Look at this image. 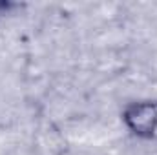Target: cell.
Listing matches in <instances>:
<instances>
[{
    "label": "cell",
    "instance_id": "cell-1",
    "mask_svg": "<svg viewBox=\"0 0 157 155\" xmlns=\"http://www.w3.org/2000/svg\"><path fill=\"white\" fill-rule=\"evenodd\" d=\"M126 124L130 130L143 137H157V104L155 102H144V104H133L126 115Z\"/></svg>",
    "mask_w": 157,
    "mask_h": 155
},
{
    "label": "cell",
    "instance_id": "cell-2",
    "mask_svg": "<svg viewBox=\"0 0 157 155\" xmlns=\"http://www.w3.org/2000/svg\"><path fill=\"white\" fill-rule=\"evenodd\" d=\"M11 7V4L9 2H2L0 0V15H4V13H7V9Z\"/></svg>",
    "mask_w": 157,
    "mask_h": 155
}]
</instances>
